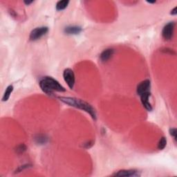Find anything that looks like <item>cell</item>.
I'll list each match as a JSON object with an SVG mask.
<instances>
[{
	"label": "cell",
	"mask_w": 177,
	"mask_h": 177,
	"mask_svg": "<svg viewBox=\"0 0 177 177\" xmlns=\"http://www.w3.org/2000/svg\"><path fill=\"white\" fill-rule=\"evenodd\" d=\"M58 99L66 105L81 109L88 113L94 120H96V112L95 109L89 104L79 98L72 97H59Z\"/></svg>",
	"instance_id": "6da1fadb"
},
{
	"label": "cell",
	"mask_w": 177,
	"mask_h": 177,
	"mask_svg": "<svg viewBox=\"0 0 177 177\" xmlns=\"http://www.w3.org/2000/svg\"><path fill=\"white\" fill-rule=\"evenodd\" d=\"M41 89L47 95H52L54 91L64 92L66 91L64 86H62L58 81L49 76L44 77L39 82Z\"/></svg>",
	"instance_id": "7a4b0ae2"
},
{
	"label": "cell",
	"mask_w": 177,
	"mask_h": 177,
	"mask_svg": "<svg viewBox=\"0 0 177 177\" xmlns=\"http://www.w3.org/2000/svg\"><path fill=\"white\" fill-rule=\"evenodd\" d=\"M48 30V28L46 26H42V27H38L36 29H33L30 34V40L32 41L38 40L40 39L42 37H43L44 35H46Z\"/></svg>",
	"instance_id": "3957f363"
},
{
	"label": "cell",
	"mask_w": 177,
	"mask_h": 177,
	"mask_svg": "<svg viewBox=\"0 0 177 177\" xmlns=\"http://www.w3.org/2000/svg\"><path fill=\"white\" fill-rule=\"evenodd\" d=\"M63 78L70 89H73L75 85V74L71 69H66L63 73Z\"/></svg>",
	"instance_id": "277c9868"
},
{
	"label": "cell",
	"mask_w": 177,
	"mask_h": 177,
	"mask_svg": "<svg viewBox=\"0 0 177 177\" xmlns=\"http://www.w3.org/2000/svg\"><path fill=\"white\" fill-rule=\"evenodd\" d=\"M175 27V24L173 22H169L163 27L162 30V36L165 40H170L172 38Z\"/></svg>",
	"instance_id": "5b68a950"
},
{
	"label": "cell",
	"mask_w": 177,
	"mask_h": 177,
	"mask_svg": "<svg viewBox=\"0 0 177 177\" xmlns=\"http://www.w3.org/2000/svg\"><path fill=\"white\" fill-rule=\"evenodd\" d=\"M151 87V82L150 80H145L139 83V85L137 86L136 92L138 95H142L144 93L148 92L150 91Z\"/></svg>",
	"instance_id": "8992f818"
},
{
	"label": "cell",
	"mask_w": 177,
	"mask_h": 177,
	"mask_svg": "<svg viewBox=\"0 0 177 177\" xmlns=\"http://www.w3.org/2000/svg\"><path fill=\"white\" fill-rule=\"evenodd\" d=\"M114 176H126V177H131V176H140V173L139 171L136 170H122L119 171L118 172L114 174Z\"/></svg>",
	"instance_id": "52a82bcc"
},
{
	"label": "cell",
	"mask_w": 177,
	"mask_h": 177,
	"mask_svg": "<svg viewBox=\"0 0 177 177\" xmlns=\"http://www.w3.org/2000/svg\"><path fill=\"white\" fill-rule=\"evenodd\" d=\"M150 96V92H146L140 95V100L144 107L147 109V111H151L152 110V107H151V104L149 102V97Z\"/></svg>",
	"instance_id": "ba28073f"
},
{
	"label": "cell",
	"mask_w": 177,
	"mask_h": 177,
	"mask_svg": "<svg viewBox=\"0 0 177 177\" xmlns=\"http://www.w3.org/2000/svg\"><path fill=\"white\" fill-rule=\"evenodd\" d=\"M82 31V28L78 26H69L66 27L64 32L67 35H77Z\"/></svg>",
	"instance_id": "9c48e42d"
},
{
	"label": "cell",
	"mask_w": 177,
	"mask_h": 177,
	"mask_svg": "<svg viewBox=\"0 0 177 177\" xmlns=\"http://www.w3.org/2000/svg\"><path fill=\"white\" fill-rule=\"evenodd\" d=\"M114 54V50L112 49H107L104 50L100 55V59L102 62H107L110 59Z\"/></svg>",
	"instance_id": "30bf717a"
},
{
	"label": "cell",
	"mask_w": 177,
	"mask_h": 177,
	"mask_svg": "<svg viewBox=\"0 0 177 177\" xmlns=\"http://www.w3.org/2000/svg\"><path fill=\"white\" fill-rule=\"evenodd\" d=\"M13 91V86L12 85H9L6 89V91L4 92V94L3 95V98H2V101H7L8 99H9V98L10 96V94H12V92Z\"/></svg>",
	"instance_id": "8fae6325"
},
{
	"label": "cell",
	"mask_w": 177,
	"mask_h": 177,
	"mask_svg": "<svg viewBox=\"0 0 177 177\" xmlns=\"http://www.w3.org/2000/svg\"><path fill=\"white\" fill-rule=\"evenodd\" d=\"M69 4V1L64 0V1H59L56 4V10H62L67 7Z\"/></svg>",
	"instance_id": "7c38bea8"
},
{
	"label": "cell",
	"mask_w": 177,
	"mask_h": 177,
	"mask_svg": "<svg viewBox=\"0 0 177 177\" xmlns=\"http://www.w3.org/2000/svg\"><path fill=\"white\" fill-rule=\"evenodd\" d=\"M35 140L38 144L43 145L47 142L48 139L45 136H43V135H38L37 137L35 138Z\"/></svg>",
	"instance_id": "4fadbf2b"
},
{
	"label": "cell",
	"mask_w": 177,
	"mask_h": 177,
	"mask_svg": "<svg viewBox=\"0 0 177 177\" xmlns=\"http://www.w3.org/2000/svg\"><path fill=\"white\" fill-rule=\"evenodd\" d=\"M167 145V140L165 137H162L161 139H160L159 144H158V149L159 150H162L166 147Z\"/></svg>",
	"instance_id": "5bb4252c"
},
{
	"label": "cell",
	"mask_w": 177,
	"mask_h": 177,
	"mask_svg": "<svg viewBox=\"0 0 177 177\" xmlns=\"http://www.w3.org/2000/svg\"><path fill=\"white\" fill-rule=\"evenodd\" d=\"M26 150V146L24 145V144H21L19 145V146H18L16 148V151L18 152V154H22V153H24L25 151Z\"/></svg>",
	"instance_id": "9a60e30c"
},
{
	"label": "cell",
	"mask_w": 177,
	"mask_h": 177,
	"mask_svg": "<svg viewBox=\"0 0 177 177\" xmlns=\"http://www.w3.org/2000/svg\"><path fill=\"white\" fill-rule=\"evenodd\" d=\"M94 140H91V141H89L87 143H85L83 145V147L85 149H89V148H91L93 145H94Z\"/></svg>",
	"instance_id": "2e32d148"
},
{
	"label": "cell",
	"mask_w": 177,
	"mask_h": 177,
	"mask_svg": "<svg viewBox=\"0 0 177 177\" xmlns=\"http://www.w3.org/2000/svg\"><path fill=\"white\" fill-rule=\"evenodd\" d=\"M170 134L172 136L175 138V139L176 140V129L172 128L170 130Z\"/></svg>",
	"instance_id": "e0dca14e"
},
{
	"label": "cell",
	"mask_w": 177,
	"mask_h": 177,
	"mask_svg": "<svg viewBox=\"0 0 177 177\" xmlns=\"http://www.w3.org/2000/svg\"><path fill=\"white\" fill-rule=\"evenodd\" d=\"M27 167H29V165H23V166H20L18 168V170H16V172H17V171H18V172H21L22 170H23L25 169V168H27Z\"/></svg>",
	"instance_id": "ac0fdd59"
},
{
	"label": "cell",
	"mask_w": 177,
	"mask_h": 177,
	"mask_svg": "<svg viewBox=\"0 0 177 177\" xmlns=\"http://www.w3.org/2000/svg\"><path fill=\"white\" fill-rule=\"evenodd\" d=\"M177 7H175V8H174L173 9L171 10V12H170V14L171 15H176V14H177Z\"/></svg>",
	"instance_id": "d6986e66"
},
{
	"label": "cell",
	"mask_w": 177,
	"mask_h": 177,
	"mask_svg": "<svg viewBox=\"0 0 177 177\" xmlns=\"http://www.w3.org/2000/svg\"><path fill=\"white\" fill-rule=\"evenodd\" d=\"M33 1H24V3L26 4V5H29L31 4V3H33Z\"/></svg>",
	"instance_id": "ffe728a7"
}]
</instances>
